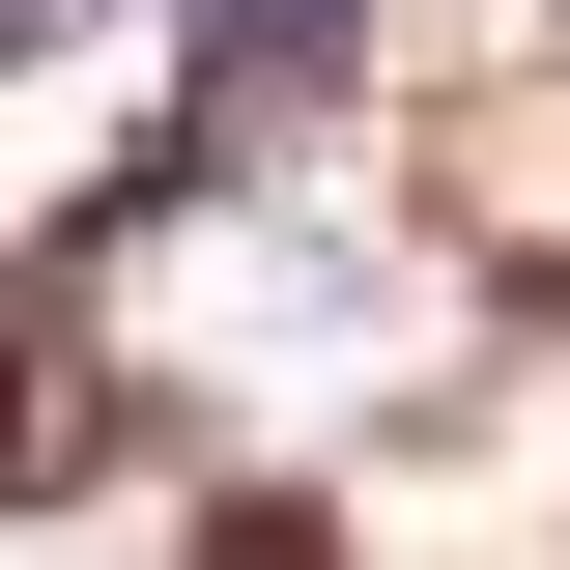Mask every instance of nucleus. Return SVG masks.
<instances>
[{"label":"nucleus","instance_id":"1","mask_svg":"<svg viewBox=\"0 0 570 570\" xmlns=\"http://www.w3.org/2000/svg\"><path fill=\"white\" fill-rule=\"evenodd\" d=\"M343 58H371V0H200V171H228V115H314Z\"/></svg>","mask_w":570,"mask_h":570},{"label":"nucleus","instance_id":"2","mask_svg":"<svg viewBox=\"0 0 570 570\" xmlns=\"http://www.w3.org/2000/svg\"><path fill=\"white\" fill-rule=\"evenodd\" d=\"M29 29H86V0H0V58H29Z\"/></svg>","mask_w":570,"mask_h":570}]
</instances>
